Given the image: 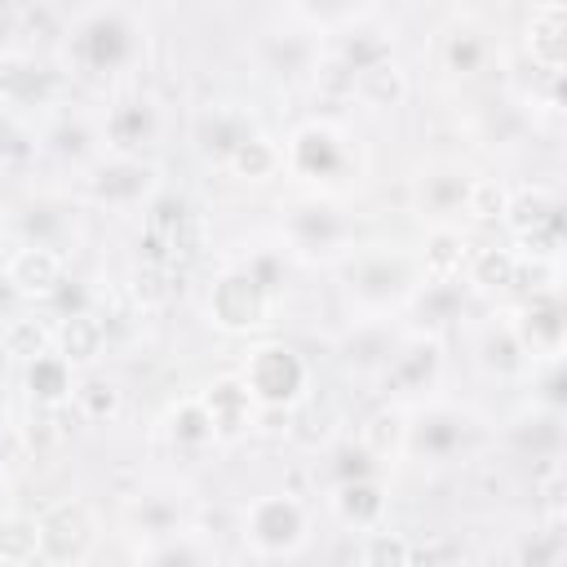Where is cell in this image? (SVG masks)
I'll list each match as a JSON object with an SVG mask.
<instances>
[{"instance_id": "cell-3", "label": "cell", "mask_w": 567, "mask_h": 567, "mask_svg": "<svg viewBox=\"0 0 567 567\" xmlns=\"http://www.w3.org/2000/svg\"><path fill=\"white\" fill-rule=\"evenodd\" d=\"M199 239H204V226H199V213L190 208V199L182 195H155L146 204V266H164V270H177L186 261H195L199 252Z\"/></svg>"}, {"instance_id": "cell-30", "label": "cell", "mask_w": 567, "mask_h": 567, "mask_svg": "<svg viewBox=\"0 0 567 567\" xmlns=\"http://www.w3.org/2000/svg\"><path fill=\"white\" fill-rule=\"evenodd\" d=\"M350 93H354L363 106H394V102H403L408 80H403V71H399V62L385 58V62L359 71V75L350 80Z\"/></svg>"}, {"instance_id": "cell-50", "label": "cell", "mask_w": 567, "mask_h": 567, "mask_svg": "<svg viewBox=\"0 0 567 567\" xmlns=\"http://www.w3.org/2000/svg\"><path fill=\"white\" fill-rule=\"evenodd\" d=\"M27 155H31V133L18 124V111L0 106V164L27 159Z\"/></svg>"}, {"instance_id": "cell-2", "label": "cell", "mask_w": 567, "mask_h": 567, "mask_svg": "<svg viewBox=\"0 0 567 567\" xmlns=\"http://www.w3.org/2000/svg\"><path fill=\"white\" fill-rule=\"evenodd\" d=\"M235 377L248 385V394H252L257 408H284V412L297 408L301 394H306V385H310L306 359L292 346H284V341L252 346L248 359H244V368Z\"/></svg>"}, {"instance_id": "cell-51", "label": "cell", "mask_w": 567, "mask_h": 567, "mask_svg": "<svg viewBox=\"0 0 567 567\" xmlns=\"http://www.w3.org/2000/svg\"><path fill=\"white\" fill-rule=\"evenodd\" d=\"M13 40H18V4L0 0V53H13Z\"/></svg>"}, {"instance_id": "cell-31", "label": "cell", "mask_w": 567, "mask_h": 567, "mask_svg": "<svg viewBox=\"0 0 567 567\" xmlns=\"http://www.w3.org/2000/svg\"><path fill=\"white\" fill-rule=\"evenodd\" d=\"M509 439H514L523 452H532V456H558V447H563V416L549 412V408L523 412V416L514 421Z\"/></svg>"}, {"instance_id": "cell-5", "label": "cell", "mask_w": 567, "mask_h": 567, "mask_svg": "<svg viewBox=\"0 0 567 567\" xmlns=\"http://www.w3.org/2000/svg\"><path fill=\"white\" fill-rule=\"evenodd\" d=\"M416 279H421L416 261L403 257V252H390V248H368V252L350 257V266H346V288H350V297H354L363 310H372V315H381V310L408 301V297L416 292Z\"/></svg>"}, {"instance_id": "cell-48", "label": "cell", "mask_w": 567, "mask_h": 567, "mask_svg": "<svg viewBox=\"0 0 567 567\" xmlns=\"http://www.w3.org/2000/svg\"><path fill=\"white\" fill-rule=\"evenodd\" d=\"M505 199H509V190H505L501 182H492V177H474L470 199H465V213H470L474 221H501Z\"/></svg>"}, {"instance_id": "cell-24", "label": "cell", "mask_w": 567, "mask_h": 567, "mask_svg": "<svg viewBox=\"0 0 567 567\" xmlns=\"http://www.w3.org/2000/svg\"><path fill=\"white\" fill-rule=\"evenodd\" d=\"M474 354H478L483 372H492V377H523L527 363H532V354L523 350V341L514 337L509 323H487V328L478 332Z\"/></svg>"}, {"instance_id": "cell-23", "label": "cell", "mask_w": 567, "mask_h": 567, "mask_svg": "<svg viewBox=\"0 0 567 567\" xmlns=\"http://www.w3.org/2000/svg\"><path fill=\"white\" fill-rule=\"evenodd\" d=\"M332 509L346 527H381L385 518V483L381 478H354V483H337L332 492Z\"/></svg>"}, {"instance_id": "cell-19", "label": "cell", "mask_w": 567, "mask_h": 567, "mask_svg": "<svg viewBox=\"0 0 567 567\" xmlns=\"http://www.w3.org/2000/svg\"><path fill=\"white\" fill-rule=\"evenodd\" d=\"M252 133H257L252 115H248L244 106H235V102H217V106H208V111L199 115V124H195L199 151L213 155V159H221V164H226Z\"/></svg>"}, {"instance_id": "cell-32", "label": "cell", "mask_w": 567, "mask_h": 567, "mask_svg": "<svg viewBox=\"0 0 567 567\" xmlns=\"http://www.w3.org/2000/svg\"><path fill=\"white\" fill-rule=\"evenodd\" d=\"M226 168H230L235 177H244V182H270V177L284 168V151L257 128V133L226 159Z\"/></svg>"}, {"instance_id": "cell-13", "label": "cell", "mask_w": 567, "mask_h": 567, "mask_svg": "<svg viewBox=\"0 0 567 567\" xmlns=\"http://www.w3.org/2000/svg\"><path fill=\"white\" fill-rule=\"evenodd\" d=\"M159 133V106L142 93L120 97L102 120V142L111 155H142Z\"/></svg>"}, {"instance_id": "cell-34", "label": "cell", "mask_w": 567, "mask_h": 567, "mask_svg": "<svg viewBox=\"0 0 567 567\" xmlns=\"http://www.w3.org/2000/svg\"><path fill=\"white\" fill-rule=\"evenodd\" d=\"M168 439H173L177 447H208V443L217 439L213 416H208V408H204L199 394L182 399V403L168 412Z\"/></svg>"}, {"instance_id": "cell-25", "label": "cell", "mask_w": 567, "mask_h": 567, "mask_svg": "<svg viewBox=\"0 0 567 567\" xmlns=\"http://www.w3.org/2000/svg\"><path fill=\"white\" fill-rule=\"evenodd\" d=\"M22 377H27L31 399H35V403H44V408L71 403V394H75V368H71V363H66L58 350H49V354L31 359Z\"/></svg>"}, {"instance_id": "cell-42", "label": "cell", "mask_w": 567, "mask_h": 567, "mask_svg": "<svg viewBox=\"0 0 567 567\" xmlns=\"http://www.w3.org/2000/svg\"><path fill=\"white\" fill-rule=\"evenodd\" d=\"M146 567H208V549L199 545V536L177 532L146 549Z\"/></svg>"}, {"instance_id": "cell-18", "label": "cell", "mask_w": 567, "mask_h": 567, "mask_svg": "<svg viewBox=\"0 0 567 567\" xmlns=\"http://www.w3.org/2000/svg\"><path fill=\"white\" fill-rule=\"evenodd\" d=\"M399 341H403V337H399L381 315L359 319V323L341 337V363L354 368V372H385L390 359H394V350H399Z\"/></svg>"}, {"instance_id": "cell-37", "label": "cell", "mask_w": 567, "mask_h": 567, "mask_svg": "<svg viewBox=\"0 0 567 567\" xmlns=\"http://www.w3.org/2000/svg\"><path fill=\"white\" fill-rule=\"evenodd\" d=\"M266 58H270V66L275 71H284V75H292V71H306L310 62H315V40H310V31H270L266 35Z\"/></svg>"}, {"instance_id": "cell-45", "label": "cell", "mask_w": 567, "mask_h": 567, "mask_svg": "<svg viewBox=\"0 0 567 567\" xmlns=\"http://www.w3.org/2000/svg\"><path fill=\"white\" fill-rule=\"evenodd\" d=\"M102 133H93L84 120H62L53 133H49V151L53 155H62V159H89V155H97V142Z\"/></svg>"}, {"instance_id": "cell-1", "label": "cell", "mask_w": 567, "mask_h": 567, "mask_svg": "<svg viewBox=\"0 0 567 567\" xmlns=\"http://www.w3.org/2000/svg\"><path fill=\"white\" fill-rule=\"evenodd\" d=\"M66 58L84 75H120L146 58V22L128 4H89L66 22Z\"/></svg>"}, {"instance_id": "cell-41", "label": "cell", "mask_w": 567, "mask_h": 567, "mask_svg": "<svg viewBox=\"0 0 567 567\" xmlns=\"http://www.w3.org/2000/svg\"><path fill=\"white\" fill-rule=\"evenodd\" d=\"M75 408L89 416V421H111V416H120V408H124V394H120V385L115 381H106V377H84V381H75Z\"/></svg>"}, {"instance_id": "cell-52", "label": "cell", "mask_w": 567, "mask_h": 567, "mask_svg": "<svg viewBox=\"0 0 567 567\" xmlns=\"http://www.w3.org/2000/svg\"><path fill=\"white\" fill-rule=\"evenodd\" d=\"M13 301H18V292H13V284H9V275H4V266H0V315H4Z\"/></svg>"}, {"instance_id": "cell-15", "label": "cell", "mask_w": 567, "mask_h": 567, "mask_svg": "<svg viewBox=\"0 0 567 567\" xmlns=\"http://www.w3.org/2000/svg\"><path fill=\"white\" fill-rule=\"evenodd\" d=\"M439 372H443V346H439V337H434V332H408L381 377H385L394 390L421 394V390H430V385L439 381Z\"/></svg>"}, {"instance_id": "cell-36", "label": "cell", "mask_w": 567, "mask_h": 567, "mask_svg": "<svg viewBox=\"0 0 567 567\" xmlns=\"http://www.w3.org/2000/svg\"><path fill=\"white\" fill-rule=\"evenodd\" d=\"M412 306L425 323H447L461 315V284L456 279H421L412 292Z\"/></svg>"}, {"instance_id": "cell-28", "label": "cell", "mask_w": 567, "mask_h": 567, "mask_svg": "<svg viewBox=\"0 0 567 567\" xmlns=\"http://www.w3.org/2000/svg\"><path fill=\"white\" fill-rule=\"evenodd\" d=\"M470 261L465 235L456 226H434L421 252V275L425 279H461V266Z\"/></svg>"}, {"instance_id": "cell-38", "label": "cell", "mask_w": 567, "mask_h": 567, "mask_svg": "<svg viewBox=\"0 0 567 567\" xmlns=\"http://www.w3.org/2000/svg\"><path fill=\"white\" fill-rule=\"evenodd\" d=\"M40 558V532H35V518H22V514H0V563H31Z\"/></svg>"}, {"instance_id": "cell-29", "label": "cell", "mask_w": 567, "mask_h": 567, "mask_svg": "<svg viewBox=\"0 0 567 567\" xmlns=\"http://www.w3.org/2000/svg\"><path fill=\"white\" fill-rule=\"evenodd\" d=\"M518 252L514 248H496V244H487V248H474L470 252V261H465V270H470V284L474 288H483V292H509L514 284H518Z\"/></svg>"}, {"instance_id": "cell-17", "label": "cell", "mask_w": 567, "mask_h": 567, "mask_svg": "<svg viewBox=\"0 0 567 567\" xmlns=\"http://www.w3.org/2000/svg\"><path fill=\"white\" fill-rule=\"evenodd\" d=\"M527 53L540 71L558 75L563 62H567V4L563 0H545V4H532L527 13Z\"/></svg>"}, {"instance_id": "cell-49", "label": "cell", "mask_w": 567, "mask_h": 567, "mask_svg": "<svg viewBox=\"0 0 567 567\" xmlns=\"http://www.w3.org/2000/svg\"><path fill=\"white\" fill-rule=\"evenodd\" d=\"M523 567H563V532H558V518L540 536H532L523 545Z\"/></svg>"}, {"instance_id": "cell-46", "label": "cell", "mask_w": 567, "mask_h": 567, "mask_svg": "<svg viewBox=\"0 0 567 567\" xmlns=\"http://www.w3.org/2000/svg\"><path fill=\"white\" fill-rule=\"evenodd\" d=\"M239 270H244L270 301L284 292V275H288V266H284V252H279V248H257L248 261H239Z\"/></svg>"}, {"instance_id": "cell-27", "label": "cell", "mask_w": 567, "mask_h": 567, "mask_svg": "<svg viewBox=\"0 0 567 567\" xmlns=\"http://www.w3.org/2000/svg\"><path fill=\"white\" fill-rule=\"evenodd\" d=\"M53 341H58V354L75 368V363H89V359L102 354V346H106V323H102L93 310H84V315L62 319V328L53 332Z\"/></svg>"}, {"instance_id": "cell-11", "label": "cell", "mask_w": 567, "mask_h": 567, "mask_svg": "<svg viewBox=\"0 0 567 567\" xmlns=\"http://www.w3.org/2000/svg\"><path fill=\"white\" fill-rule=\"evenodd\" d=\"M66 93V75L35 58V53H0V106L27 111V106H53Z\"/></svg>"}, {"instance_id": "cell-39", "label": "cell", "mask_w": 567, "mask_h": 567, "mask_svg": "<svg viewBox=\"0 0 567 567\" xmlns=\"http://www.w3.org/2000/svg\"><path fill=\"white\" fill-rule=\"evenodd\" d=\"M408 563H412V545L403 532L372 527L359 540V567H408Z\"/></svg>"}, {"instance_id": "cell-16", "label": "cell", "mask_w": 567, "mask_h": 567, "mask_svg": "<svg viewBox=\"0 0 567 567\" xmlns=\"http://www.w3.org/2000/svg\"><path fill=\"white\" fill-rule=\"evenodd\" d=\"M4 275H9V284H13V292H18V301H49V297L62 288V279H66L62 252L40 248V244H22V248L4 261Z\"/></svg>"}, {"instance_id": "cell-7", "label": "cell", "mask_w": 567, "mask_h": 567, "mask_svg": "<svg viewBox=\"0 0 567 567\" xmlns=\"http://www.w3.org/2000/svg\"><path fill=\"white\" fill-rule=\"evenodd\" d=\"M159 190V168L142 155H97L89 173V195L102 208H137L151 204Z\"/></svg>"}, {"instance_id": "cell-9", "label": "cell", "mask_w": 567, "mask_h": 567, "mask_svg": "<svg viewBox=\"0 0 567 567\" xmlns=\"http://www.w3.org/2000/svg\"><path fill=\"white\" fill-rule=\"evenodd\" d=\"M350 235H354L350 217H346L332 199H319V195L297 199V204L288 208V217H284V239H288V248H297V252H306V257L346 252Z\"/></svg>"}, {"instance_id": "cell-47", "label": "cell", "mask_w": 567, "mask_h": 567, "mask_svg": "<svg viewBox=\"0 0 567 567\" xmlns=\"http://www.w3.org/2000/svg\"><path fill=\"white\" fill-rule=\"evenodd\" d=\"M377 456L363 447V443H341L337 452H332V461H328V470H332V478L337 483H354V478H377Z\"/></svg>"}, {"instance_id": "cell-14", "label": "cell", "mask_w": 567, "mask_h": 567, "mask_svg": "<svg viewBox=\"0 0 567 567\" xmlns=\"http://www.w3.org/2000/svg\"><path fill=\"white\" fill-rule=\"evenodd\" d=\"M514 337L523 341L527 354H545V359H558L563 350V337H567V310L558 301V292H532L518 310V319L509 323Z\"/></svg>"}, {"instance_id": "cell-43", "label": "cell", "mask_w": 567, "mask_h": 567, "mask_svg": "<svg viewBox=\"0 0 567 567\" xmlns=\"http://www.w3.org/2000/svg\"><path fill=\"white\" fill-rule=\"evenodd\" d=\"M71 230V217H66V208H58V204H35V208H27V217H22V235H27V244H40V248H53L58 252V239Z\"/></svg>"}, {"instance_id": "cell-40", "label": "cell", "mask_w": 567, "mask_h": 567, "mask_svg": "<svg viewBox=\"0 0 567 567\" xmlns=\"http://www.w3.org/2000/svg\"><path fill=\"white\" fill-rule=\"evenodd\" d=\"M403 434H408V416H403L399 408H381V412L368 416L359 443L381 461V456H390V452H403Z\"/></svg>"}, {"instance_id": "cell-35", "label": "cell", "mask_w": 567, "mask_h": 567, "mask_svg": "<svg viewBox=\"0 0 567 567\" xmlns=\"http://www.w3.org/2000/svg\"><path fill=\"white\" fill-rule=\"evenodd\" d=\"M133 527L146 536V540H168V536H177L182 532V501H173V496H137V505H133Z\"/></svg>"}, {"instance_id": "cell-4", "label": "cell", "mask_w": 567, "mask_h": 567, "mask_svg": "<svg viewBox=\"0 0 567 567\" xmlns=\"http://www.w3.org/2000/svg\"><path fill=\"white\" fill-rule=\"evenodd\" d=\"M284 168L301 182L337 186L354 168V146L332 120H306L284 146Z\"/></svg>"}, {"instance_id": "cell-8", "label": "cell", "mask_w": 567, "mask_h": 567, "mask_svg": "<svg viewBox=\"0 0 567 567\" xmlns=\"http://www.w3.org/2000/svg\"><path fill=\"white\" fill-rule=\"evenodd\" d=\"M244 540L266 554V558H279V554H292L301 540H306V509L297 496L288 492H275V496H257L248 509H244Z\"/></svg>"}, {"instance_id": "cell-12", "label": "cell", "mask_w": 567, "mask_h": 567, "mask_svg": "<svg viewBox=\"0 0 567 567\" xmlns=\"http://www.w3.org/2000/svg\"><path fill=\"white\" fill-rule=\"evenodd\" d=\"M270 306H275V301H270L239 266L221 270V275L213 279V288H208V315H213V323L226 328V332H252V328H261V323L270 319Z\"/></svg>"}, {"instance_id": "cell-20", "label": "cell", "mask_w": 567, "mask_h": 567, "mask_svg": "<svg viewBox=\"0 0 567 567\" xmlns=\"http://www.w3.org/2000/svg\"><path fill=\"white\" fill-rule=\"evenodd\" d=\"M199 399H204V408H208V416H213L217 439H235V434H244V430L257 425V403H252L248 385H244L235 372H230V377H217Z\"/></svg>"}, {"instance_id": "cell-10", "label": "cell", "mask_w": 567, "mask_h": 567, "mask_svg": "<svg viewBox=\"0 0 567 567\" xmlns=\"http://www.w3.org/2000/svg\"><path fill=\"white\" fill-rule=\"evenodd\" d=\"M35 532H40V558L49 567H80L97 540L93 514L80 501H58L53 509H44L35 518Z\"/></svg>"}, {"instance_id": "cell-21", "label": "cell", "mask_w": 567, "mask_h": 567, "mask_svg": "<svg viewBox=\"0 0 567 567\" xmlns=\"http://www.w3.org/2000/svg\"><path fill=\"white\" fill-rule=\"evenodd\" d=\"M470 186H474V177H470L465 168L439 164V168L421 173V182H416V204H421V213L439 217V226H447L456 213H465Z\"/></svg>"}, {"instance_id": "cell-26", "label": "cell", "mask_w": 567, "mask_h": 567, "mask_svg": "<svg viewBox=\"0 0 567 567\" xmlns=\"http://www.w3.org/2000/svg\"><path fill=\"white\" fill-rule=\"evenodd\" d=\"M439 58H443V66H447L452 75H474V71H483V62L492 58V44H487V35H483L478 27L461 22V27H447V31H443Z\"/></svg>"}, {"instance_id": "cell-6", "label": "cell", "mask_w": 567, "mask_h": 567, "mask_svg": "<svg viewBox=\"0 0 567 567\" xmlns=\"http://www.w3.org/2000/svg\"><path fill=\"white\" fill-rule=\"evenodd\" d=\"M478 439H483V421H478L470 408H456V403H425V408L408 421L403 452H412V456L439 465V461L465 456Z\"/></svg>"}, {"instance_id": "cell-33", "label": "cell", "mask_w": 567, "mask_h": 567, "mask_svg": "<svg viewBox=\"0 0 567 567\" xmlns=\"http://www.w3.org/2000/svg\"><path fill=\"white\" fill-rule=\"evenodd\" d=\"M0 346H4V354L31 363V359H40V354L53 350V328L44 319H35V315H13V319H4Z\"/></svg>"}, {"instance_id": "cell-44", "label": "cell", "mask_w": 567, "mask_h": 567, "mask_svg": "<svg viewBox=\"0 0 567 567\" xmlns=\"http://www.w3.org/2000/svg\"><path fill=\"white\" fill-rule=\"evenodd\" d=\"M18 35L53 44L58 35H66V18L53 4H18Z\"/></svg>"}, {"instance_id": "cell-22", "label": "cell", "mask_w": 567, "mask_h": 567, "mask_svg": "<svg viewBox=\"0 0 567 567\" xmlns=\"http://www.w3.org/2000/svg\"><path fill=\"white\" fill-rule=\"evenodd\" d=\"M394 53V35L385 31V27H372V22H359V13H354V27L350 31H341V40H337V66L354 80L359 71H368V66H377V62H385Z\"/></svg>"}]
</instances>
